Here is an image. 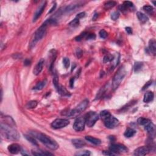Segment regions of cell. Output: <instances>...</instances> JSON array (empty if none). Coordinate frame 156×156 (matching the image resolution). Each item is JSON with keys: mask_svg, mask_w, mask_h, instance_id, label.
I'll list each match as a JSON object with an SVG mask.
<instances>
[{"mask_svg": "<svg viewBox=\"0 0 156 156\" xmlns=\"http://www.w3.org/2000/svg\"><path fill=\"white\" fill-rule=\"evenodd\" d=\"M53 84H54V86H55V89L58 90L59 89L60 86H59V78H58V75H57V74H55V75H54Z\"/></svg>", "mask_w": 156, "mask_h": 156, "instance_id": "cell-34", "label": "cell"}, {"mask_svg": "<svg viewBox=\"0 0 156 156\" xmlns=\"http://www.w3.org/2000/svg\"><path fill=\"white\" fill-rule=\"evenodd\" d=\"M137 16L138 17L139 21L141 23H145L148 21V17L144 13H141L140 12H138L137 13Z\"/></svg>", "mask_w": 156, "mask_h": 156, "instance_id": "cell-22", "label": "cell"}, {"mask_svg": "<svg viewBox=\"0 0 156 156\" xmlns=\"http://www.w3.org/2000/svg\"><path fill=\"white\" fill-rule=\"evenodd\" d=\"M58 92L61 95L64 96H70V94H69V93L67 90V89L64 87H62V86H60L59 89L58 90Z\"/></svg>", "mask_w": 156, "mask_h": 156, "instance_id": "cell-28", "label": "cell"}, {"mask_svg": "<svg viewBox=\"0 0 156 156\" xmlns=\"http://www.w3.org/2000/svg\"><path fill=\"white\" fill-rule=\"evenodd\" d=\"M114 59V57L113 56V55L110 54H108L105 55L104 59H103V61H104V63H107L112 61Z\"/></svg>", "mask_w": 156, "mask_h": 156, "instance_id": "cell-38", "label": "cell"}, {"mask_svg": "<svg viewBox=\"0 0 156 156\" xmlns=\"http://www.w3.org/2000/svg\"><path fill=\"white\" fill-rule=\"evenodd\" d=\"M126 72L124 67H121L118 69L112 80V87L114 90H115L116 89H118L120 84L121 83V81H123V78L126 76Z\"/></svg>", "mask_w": 156, "mask_h": 156, "instance_id": "cell-3", "label": "cell"}, {"mask_svg": "<svg viewBox=\"0 0 156 156\" xmlns=\"http://www.w3.org/2000/svg\"><path fill=\"white\" fill-rule=\"evenodd\" d=\"M69 25L71 27H78V26L79 25V19H78V18H75L73 20H72L69 23Z\"/></svg>", "mask_w": 156, "mask_h": 156, "instance_id": "cell-33", "label": "cell"}, {"mask_svg": "<svg viewBox=\"0 0 156 156\" xmlns=\"http://www.w3.org/2000/svg\"><path fill=\"white\" fill-rule=\"evenodd\" d=\"M44 23H45L48 26H54L58 24L57 21L54 19H48Z\"/></svg>", "mask_w": 156, "mask_h": 156, "instance_id": "cell-39", "label": "cell"}, {"mask_svg": "<svg viewBox=\"0 0 156 156\" xmlns=\"http://www.w3.org/2000/svg\"><path fill=\"white\" fill-rule=\"evenodd\" d=\"M89 101L88 100H85L84 101H82L75 109H74L73 110H72L69 112L68 115L69 117H70V118L76 117L77 116H78L79 114H81L82 112H84V111L87 109L88 106H89Z\"/></svg>", "mask_w": 156, "mask_h": 156, "instance_id": "cell-5", "label": "cell"}, {"mask_svg": "<svg viewBox=\"0 0 156 156\" xmlns=\"http://www.w3.org/2000/svg\"><path fill=\"white\" fill-rule=\"evenodd\" d=\"M1 132L6 138L12 141H17L20 137L16 129L7 123H1Z\"/></svg>", "mask_w": 156, "mask_h": 156, "instance_id": "cell-1", "label": "cell"}, {"mask_svg": "<svg viewBox=\"0 0 156 156\" xmlns=\"http://www.w3.org/2000/svg\"><path fill=\"white\" fill-rule=\"evenodd\" d=\"M143 63L140 62H137L135 63V65H134V71L135 72H138L140 70H141L142 67H143Z\"/></svg>", "mask_w": 156, "mask_h": 156, "instance_id": "cell-32", "label": "cell"}, {"mask_svg": "<svg viewBox=\"0 0 156 156\" xmlns=\"http://www.w3.org/2000/svg\"><path fill=\"white\" fill-rule=\"evenodd\" d=\"M46 83H47L46 80H44V81L39 82H38L37 84H36V86L34 87V89L36 90H42L45 87Z\"/></svg>", "mask_w": 156, "mask_h": 156, "instance_id": "cell-23", "label": "cell"}, {"mask_svg": "<svg viewBox=\"0 0 156 156\" xmlns=\"http://www.w3.org/2000/svg\"><path fill=\"white\" fill-rule=\"evenodd\" d=\"M24 137H25V138L27 139V140H28L29 142H31L32 144H33L34 145H35V146H38L37 141L35 140L34 138H33V137H31V136H29V135H24Z\"/></svg>", "mask_w": 156, "mask_h": 156, "instance_id": "cell-35", "label": "cell"}, {"mask_svg": "<svg viewBox=\"0 0 156 156\" xmlns=\"http://www.w3.org/2000/svg\"><path fill=\"white\" fill-rule=\"evenodd\" d=\"M85 138H86V140H87V141H89L90 143H92V144L99 145L101 143V140L95 138V137H92V136H86V137H85Z\"/></svg>", "mask_w": 156, "mask_h": 156, "instance_id": "cell-17", "label": "cell"}, {"mask_svg": "<svg viewBox=\"0 0 156 156\" xmlns=\"http://www.w3.org/2000/svg\"><path fill=\"white\" fill-rule=\"evenodd\" d=\"M76 155H81V156H84V155H90V152L89 151H79V152H77L75 154Z\"/></svg>", "mask_w": 156, "mask_h": 156, "instance_id": "cell-41", "label": "cell"}, {"mask_svg": "<svg viewBox=\"0 0 156 156\" xmlns=\"http://www.w3.org/2000/svg\"><path fill=\"white\" fill-rule=\"evenodd\" d=\"M85 16H86V13H85V12H81V13H79V14L77 15L76 17V18H78V19H80V18L84 17Z\"/></svg>", "mask_w": 156, "mask_h": 156, "instance_id": "cell-48", "label": "cell"}, {"mask_svg": "<svg viewBox=\"0 0 156 156\" xmlns=\"http://www.w3.org/2000/svg\"><path fill=\"white\" fill-rule=\"evenodd\" d=\"M38 103L37 101H31L28 102V103H27L26 105V107L27 108V109H34L37 107V106Z\"/></svg>", "mask_w": 156, "mask_h": 156, "instance_id": "cell-29", "label": "cell"}, {"mask_svg": "<svg viewBox=\"0 0 156 156\" xmlns=\"http://www.w3.org/2000/svg\"><path fill=\"white\" fill-rule=\"evenodd\" d=\"M107 85L106 86H105L104 87H102L101 89L100 90V92L98 93V94H97V96H96V99H99L100 98H101L102 96H103V95H104L105 93V92H106V90H107Z\"/></svg>", "mask_w": 156, "mask_h": 156, "instance_id": "cell-31", "label": "cell"}, {"mask_svg": "<svg viewBox=\"0 0 156 156\" xmlns=\"http://www.w3.org/2000/svg\"><path fill=\"white\" fill-rule=\"evenodd\" d=\"M74 81H75V79L73 78H72L69 80V86H70L71 88H73L74 86Z\"/></svg>", "mask_w": 156, "mask_h": 156, "instance_id": "cell-50", "label": "cell"}, {"mask_svg": "<svg viewBox=\"0 0 156 156\" xmlns=\"http://www.w3.org/2000/svg\"><path fill=\"white\" fill-rule=\"evenodd\" d=\"M134 7V4L131 1H124L123 3V5L121 6L120 7V9H121V11H126L127 9H131Z\"/></svg>", "mask_w": 156, "mask_h": 156, "instance_id": "cell-20", "label": "cell"}, {"mask_svg": "<svg viewBox=\"0 0 156 156\" xmlns=\"http://www.w3.org/2000/svg\"><path fill=\"white\" fill-rule=\"evenodd\" d=\"M145 129L149 134H152L155 132V126L151 121L149 123H148L146 126H145Z\"/></svg>", "mask_w": 156, "mask_h": 156, "instance_id": "cell-21", "label": "cell"}, {"mask_svg": "<svg viewBox=\"0 0 156 156\" xmlns=\"http://www.w3.org/2000/svg\"><path fill=\"white\" fill-rule=\"evenodd\" d=\"M103 121H104L105 126L109 129H114V128L117 127L120 124V122H119L118 119H117L115 117L111 115L105 118L104 120H103Z\"/></svg>", "mask_w": 156, "mask_h": 156, "instance_id": "cell-7", "label": "cell"}, {"mask_svg": "<svg viewBox=\"0 0 156 156\" xmlns=\"http://www.w3.org/2000/svg\"><path fill=\"white\" fill-rule=\"evenodd\" d=\"M35 137H36L43 144L45 145L46 147L49 148V149L54 151L58 149V143H57L54 139L51 138L49 136L46 135V134L39 132V133L37 134L36 135H35Z\"/></svg>", "mask_w": 156, "mask_h": 156, "instance_id": "cell-2", "label": "cell"}, {"mask_svg": "<svg viewBox=\"0 0 156 156\" xmlns=\"http://www.w3.org/2000/svg\"><path fill=\"white\" fill-rule=\"evenodd\" d=\"M99 34H100V36L101 38H107V37L108 35V33L106 31L104 30V29H102V30H101L100 31Z\"/></svg>", "mask_w": 156, "mask_h": 156, "instance_id": "cell-43", "label": "cell"}, {"mask_svg": "<svg viewBox=\"0 0 156 156\" xmlns=\"http://www.w3.org/2000/svg\"><path fill=\"white\" fill-rule=\"evenodd\" d=\"M32 155H37V156H39V155H52L53 154L50 153V152H46V151H32Z\"/></svg>", "mask_w": 156, "mask_h": 156, "instance_id": "cell-26", "label": "cell"}, {"mask_svg": "<svg viewBox=\"0 0 156 156\" xmlns=\"http://www.w3.org/2000/svg\"><path fill=\"white\" fill-rule=\"evenodd\" d=\"M151 84V82H147L146 83V84L145 85V86H144V87H143V90H144L145 89H147L148 88V86H150V85Z\"/></svg>", "mask_w": 156, "mask_h": 156, "instance_id": "cell-52", "label": "cell"}, {"mask_svg": "<svg viewBox=\"0 0 156 156\" xmlns=\"http://www.w3.org/2000/svg\"><path fill=\"white\" fill-rule=\"evenodd\" d=\"M143 9L145 12H146L147 13H151L154 12L153 7H152V6H151L146 5V6H143Z\"/></svg>", "mask_w": 156, "mask_h": 156, "instance_id": "cell-37", "label": "cell"}, {"mask_svg": "<svg viewBox=\"0 0 156 156\" xmlns=\"http://www.w3.org/2000/svg\"><path fill=\"white\" fill-rule=\"evenodd\" d=\"M83 52L81 50L80 48H78L76 49V54L77 58L78 59H80L82 57V55Z\"/></svg>", "mask_w": 156, "mask_h": 156, "instance_id": "cell-45", "label": "cell"}, {"mask_svg": "<svg viewBox=\"0 0 156 156\" xmlns=\"http://www.w3.org/2000/svg\"><path fill=\"white\" fill-rule=\"evenodd\" d=\"M151 122L150 120L149 119L143 118V117H141V118H139L138 119V123L141 126H146L148 123H149Z\"/></svg>", "mask_w": 156, "mask_h": 156, "instance_id": "cell-27", "label": "cell"}, {"mask_svg": "<svg viewBox=\"0 0 156 156\" xmlns=\"http://www.w3.org/2000/svg\"><path fill=\"white\" fill-rule=\"evenodd\" d=\"M135 131L133 129H131V128H128L125 131L124 135L127 138H130V137H133L135 134Z\"/></svg>", "mask_w": 156, "mask_h": 156, "instance_id": "cell-24", "label": "cell"}, {"mask_svg": "<svg viewBox=\"0 0 156 156\" xmlns=\"http://www.w3.org/2000/svg\"><path fill=\"white\" fill-rule=\"evenodd\" d=\"M154 93L152 92H148L145 94L144 98H143V101L146 103H150L152 101L154 100Z\"/></svg>", "mask_w": 156, "mask_h": 156, "instance_id": "cell-16", "label": "cell"}, {"mask_svg": "<svg viewBox=\"0 0 156 156\" xmlns=\"http://www.w3.org/2000/svg\"><path fill=\"white\" fill-rule=\"evenodd\" d=\"M149 49L152 54L155 55L156 53V41L154 38H152L149 41Z\"/></svg>", "mask_w": 156, "mask_h": 156, "instance_id": "cell-19", "label": "cell"}, {"mask_svg": "<svg viewBox=\"0 0 156 156\" xmlns=\"http://www.w3.org/2000/svg\"><path fill=\"white\" fill-rule=\"evenodd\" d=\"M103 154L105 155H114V153L112 152V151H104L103 152Z\"/></svg>", "mask_w": 156, "mask_h": 156, "instance_id": "cell-47", "label": "cell"}, {"mask_svg": "<svg viewBox=\"0 0 156 156\" xmlns=\"http://www.w3.org/2000/svg\"><path fill=\"white\" fill-rule=\"evenodd\" d=\"M126 31L127 32L128 34H132V29L130 27H126Z\"/></svg>", "mask_w": 156, "mask_h": 156, "instance_id": "cell-49", "label": "cell"}, {"mask_svg": "<svg viewBox=\"0 0 156 156\" xmlns=\"http://www.w3.org/2000/svg\"><path fill=\"white\" fill-rule=\"evenodd\" d=\"M44 63L45 61L44 59H41L38 62V63L36 65H35V67H34L33 70V73L35 75L37 76L41 72L43 68H44Z\"/></svg>", "mask_w": 156, "mask_h": 156, "instance_id": "cell-14", "label": "cell"}, {"mask_svg": "<svg viewBox=\"0 0 156 156\" xmlns=\"http://www.w3.org/2000/svg\"><path fill=\"white\" fill-rule=\"evenodd\" d=\"M55 7H56V4H54V6H52V8L51 9V10H49V13H51V12H52V11H53V10H54V9H55Z\"/></svg>", "mask_w": 156, "mask_h": 156, "instance_id": "cell-53", "label": "cell"}, {"mask_svg": "<svg viewBox=\"0 0 156 156\" xmlns=\"http://www.w3.org/2000/svg\"><path fill=\"white\" fill-rule=\"evenodd\" d=\"M98 14H97V13H95V14L94 15V17H93V20H95L97 18H98Z\"/></svg>", "mask_w": 156, "mask_h": 156, "instance_id": "cell-54", "label": "cell"}, {"mask_svg": "<svg viewBox=\"0 0 156 156\" xmlns=\"http://www.w3.org/2000/svg\"><path fill=\"white\" fill-rule=\"evenodd\" d=\"M85 124H86V121H85V118L84 117H79L75 120V123L73 124V129L75 131H82L84 130Z\"/></svg>", "mask_w": 156, "mask_h": 156, "instance_id": "cell-9", "label": "cell"}, {"mask_svg": "<svg viewBox=\"0 0 156 156\" xmlns=\"http://www.w3.org/2000/svg\"><path fill=\"white\" fill-rule=\"evenodd\" d=\"M69 124V121L65 119H56L52 123L51 126L54 129H61L65 127Z\"/></svg>", "mask_w": 156, "mask_h": 156, "instance_id": "cell-8", "label": "cell"}, {"mask_svg": "<svg viewBox=\"0 0 156 156\" xmlns=\"http://www.w3.org/2000/svg\"><path fill=\"white\" fill-rule=\"evenodd\" d=\"M96 38V35L95 34H87L86 38L87 40H94Z\"/></svg>", "mask_w": 156, "mask_h": 156, "instance_id": "cell-46", "label": "cell"}, {"mask_svg": "<svg viewBox=\"0 0 156 156\" xmlns=\"http://www.w3.org/2000/svg\"><path fill=\"white\" fill-rule=\"evenodd\" d=\"M31 61L29 59H26L24 61V65L26 66H27V65H29L31 64Z\"/></svg>", "mask_w": 156, "mask_h": 156, "instance_id": "cell-51", "label": "cell"}, {"mask_svg": "<svg viewBox=\"0 0 156 156\" xmlns=\"http://www.w3.org/2000/svg\"><path fill=\"white\" fill-rule=\"evenodd\" d=\"M63 64L65 68H68L69 67V65H70V61L68 58H65L63 59Z\"/></svg>", "mask_w": 156, "mask_h": 156, "instance_id": "cell-40", "label": "cell"}, {"mask_svg": "<svg viewBox=\"0 0 156 156\" xmlns=\"http://www.w3.org/2000/svg\"><path fill=\"white\" fill-rule=\"evenodd\" d=\"M150 151L148 146H141L138 148L134 151V155L138 156H143L148 154Z\"/></svg>", "mask_w": 156, "mask_h": 156, "instance_id": "cell-12", "label": "cell"}, {"mask_svg": "<svg viewBox=\"0 0 156 156\" xmlns=\"http://www.w3.org/2000/svg\"><path fill=\"white\" fill-rule=\"evenodd\" d=\"M117 4L115 1H107L104 4V8L106 9H109L112 8Z\"/></svg>", "mask_w": 156, "mask_h": 156, "instance_id": "cell-30", "label": "cell"}, {"mask_svg": "<svg viewBox=\"0 0 156 156\" xmlns=\"http://www.w3.org/2000/svg\"><path fill=\"white\" fill-rule=\"evenodd\" d=\"M46 6V1H44L41 4L38 6L37 9L35 11L34 15L33 17V22H35L37 20V19L40 17L41 16V15L42 14L43 12H44Z\"/></svg>", "mask_w": 156, "mask_h": 156, "instance_id": "cell-11", "label": "cell"}, {"mask_svg": "<svg viewBox=\"0 0 156 156\" xmlns=\"http://www.w3.org/2000/svg\"><path fill=\"white\" fill-rule=\"evenodd\" d=\"M111 115L110 113L107 110H103L101 111V113H100V117L102 118V120H104L105 118H106L107 117H109Z\"/></svg>", "mask_w": 156, "mask_h": 156, "instance_id": "cell-36", "label": "cell"}, {"mask_svg": "<svg viewBox=\"0 0 156 156\" xmlns=\"http://www.w3.org/2000/svg\"><path fill=\"white\" fill-rule=\"evenodd\" d=\"M8 151L10 152V153L12 154H17L18 152H21V148L20 145H18V143H12L7 148Z\"/></svg>", "mask_w": 156, "mask_h": 156, "instance_id": "cell-13", "label": "cell"}, {"mask_svg": "<svg viewBox=\"0 0 156 156\" xmlns=\"http://www.w3.org/2000/svg\"><path fill=\"white\" fill-rule=\"evenodd\" d=\"M119 17H120V13H119L118 12H113L112 15H111V18L114 21L117 20L119 18Z\"/></svg>", "mask_w": 156, "mask_h": 156, "instance_id": "cell-44", "label": "cell"}, {"mask_svg": "<svg viewBox=\"0 0 156 156\" xmlns=\"http://www.w3.org/2000/svg\"><path fill=\"white\" fill-rule=\"evenodd\" d=\"M110 151L114 153H121L127 152V148L124 145L121 144H112L109 148Z\"/></svg>", "mask_w": 156, "mask_h": 156, "instance_id": "cell-10", "label": "cell"}, {"mask_svg": "<svg viewBox=\"0 0 156 156\" xmlns=\"http://www.w3.org/2000/svg\"><path fill=\"white\" fill-rule=\"evenodd\" d=\"M48 26L45 23H44V24L35 31L34 34L33 35V38H32V40L31 41V47H33L34 46H35V45L36 44L38 41L40 40L41 38L44 37V35H45L46 32V29H47Z\"/></svg>", "mask_w": 156, "mask_h": 156, "instance_id": "cell-4", "label": "cell"}, {"mask_svg": "<svg viewBox=\"0 0 156 156\" xmlns=\"http://www.w3.org/2000/svg\"><path fill=\"white\" fill-rule=\"evenodd\" d=\"M49 53H50V58H51L50 64H49V69H50V70H51L52 68V66H53L54 62L55 59H56L57 52L55 49H52L51 51H50Z\"/></svg>", "mask_w": 156, "mask_h": 156, "instance_id": "cell-18", "label": "cell"}, {"mask_svg": "<svg viewBox=\"0 0 156 156\" xmlns=\"http://www.w3.org/2000/svg\"><path fill=\"white\" fill-rule=\"evenodd\" d=\"M79 5L78 4H71V5H69L68 6H67L65 9V12H67V13H69L70 12H73L74 10H75L78 7H79Z\"/></svg>", "mask_w": 156, "mask_h": 156, "instance_id": "cell-25", "label": "cell"}, {"mask_svg": "<svg viewBox=\"0 0 156 156\" xmlns=\"http://www.w3.org/2000/svg\"><path fill=\"white\" fill-rule=\"evenodd\" d=\"M99 120V115L95 112H90L85 117L86 124L88 127H92Z\"/></svg>", "mask_w": 156, "mask_h": 156, "instance_id": "cell-6", "label": "cell"}, {"mask_svg": "<svg viewBox=\"0 0 156 156\" xmlns=\"http://www.w3.org/2000/svg\"><path fill=\"white\" fill-rule=\"evenodd\" d=\"M88 34L87 33V32H83V33H82L81 35H79V36L76 37L75 38V40L76 41H81L82 40V39H83V38L86 37H87Z\"/></svg>", "mask_w": 156, "mask_h": 156, "instance_id": "cell-42", "label": "cell"}, {"mask_svg": "<svg viewBox=\"0 0 156 156\" xmlns=\"http://www.w3.org/2000/svg\"><path fill=\"white\" fill-rule=\"evenodd\" d=\"M72 144L75 146L76 148H81L84 147L85 145H86V142L84 140H81V139H73L72 140Z\"/></svg>", "mask_w": 156, "mask_h": 156, "instance_id": "cell-15", "label": "cell"}]
</instances>
